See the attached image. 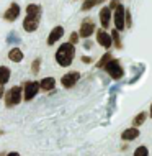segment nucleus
Here are the masks:
<instances>
[{"mask_svg":"<svg viewBox=\"0 0 152 156\" xmlns=\"http://www.w3.org/2000/svg\"><path fill=\"white\" fill-rule=\"evenodd\" d=\"M41 15H43V8L38 3H29L26 7V18L23 20V30L28 33H33L38 30L41 22Z\"/></svg>","mask_w":152,"mask_h":156,"instance_id":"nucleus-1","label":"nucleus"},{"mask_svg":"<svg viewBox=\"0 0 152 156\" xmlns=\"http://www.w3.org/2000/svg\"><path fill=\"white\" fill-rule=\"evenodd\" d=\"M75 58V46L70 43H64L59 46V49L56 51V62L61 67H69L70 64H72Z\"/></svg>","mask_w":152,"mask_h":156,"instance_id":"nucleus-2","label":"nucleus"},{"mask_svg":"<svg viewBox=\"0 0 152 156\" xmlns=\"http://www.w3.org/2000/svg\"><path fill=\"white\" fill-rule=\"evenodd\" d=\"M3 100H5V107H8V108L18 105L23 100V89L20 86H15L12 89H8L5 97H3Z\"/></svg>","mask_w":152,"mask_h":156,"instance_id":"nucleus-3","label":"nucleus"},{"mask_svg":"<svg viewBox=\"0 0 152 156\" xmlns=\"http://www.w3.org/2000/svg\"><path fill=\"white\" fill-rule=\"evenodd\" d=\"M103 69L106 71V74L110 76L111 79H115V81H120L121 77L124 76V69H123V66H121V62L115 59V58H111L106 64L103 66Z\"/></svg>","mask_w":152,"mask_h":156,"instance_id":"nucleus-4","label":"nucleus"},{"mask_svg":"<svg viewBox=\"0 0 152 156\" xmlns=\"http://www.w3.org/2000/svg\"><path fill=\"white\" fill-rule=\"evenodd\" d=\"M38 92H39V82L28 81V82L23 84V99L26 100V102L35 99V97L38 95Z\"/></svg>","mask_w":152,"mask_h":156,"instance_id":"nucleus-5","label":"nucleus"},{"mask_svg":"<svg viewBox=\"0 0 152 156\" xmlns=\"http://www.w3.org/2000/svg\"><path fill=\"white\" fill-rule=\"evenodd\" d=\"M93 31H95V22H93V18H90V16L83 18V22L80 23L79 36H82V38H88V36L93 35Z\"/></svg>","mask_w":152,"mask_h":156,"instance_id":"nucleus-6","label":"nucleus"},{"mask_svg":"<svg viewBox=\"0 0 152 156\" xmlns=\"http://www.w3.org/2000/svg\"><path fill=\"white\" fill-rule=\"evenodd\" d=\"M79 79H80V73H79V71H70V73H67V74L62 76L61 84L66 87V89H72L75 84L79 82Z\"/></svg>","mask_w":152,"mask_h":156,"instance_id":"nucleus-7","label":"nucleus"},{"mask_svg":"<svg viewBox=\"0 0 152 156\" xmlns=\"http://www.w3.org/2000/svg\"><path fill=\"white\" fill-rule=\"evenodd\" d=\"M124 13H126V8L124 5H121V3H118V7L115 8V27H116V30H124L126 28V25H124Z\"/></svg>","mask_w":152,"mask_h":156,"instance_id":"nucleus-8","label":"nucleus"},{"mask_svg":"<svg viewBox=\"0 0 152 156\" xmlns=\"http://www.w3.org/2000/svg\"><path fill=\"white\" fill-rule=\"evenodd\" d=\"M96 43L100 46H103V48H111L113 44V40H111V35H110L108 31H105V28H101V30L96 31Z\"/></svg>","mask_w":152,"mask_h":156,"instance_id":"nucleus-9","label":"nucleus"},{"mask_svg":"<svg viewBox=\"0 0 152 156\" xmlns=\"http://www.w3.org/2000/svg\"><path fill=\"white\" fill-rule=\"evenodd\" d=\"M20 12H22V8H20L18 3H10V7H8L7 12L3 13V18H5L7 22H15L20 16Z\"/></svg>","mask_w":152,"mask_h":156,"instance_id":"nucleus-10","label":"nucleus"},{"mask_svg":"<svg viewBox=\"0 0 152 156\" xmlns=\"http://www.w3.org/2000/svg\"><path fill=\"white\" fill-rule=\"evenodd\" d=\"M110 22H111V8L110 7H103L100 10V23H101V28H106L110 27Z\"/></svg>","mask_w":152,"mask_h":156,"instance_id":"nucleus-11","label":"nucleus"},{"mask_svg":"<svg viewBox=\"0 0 152 156\" xmlns=\"http://www.w3.org/2000/svg\"><path fill=\"white\" fill-rule=\"evenodd\" d=\"M64 36V28L62 27H56V28H52L49 33V36H48V44L49 46H52L56 41H59L61 38Z\"/></svg>","mask_w":152,"mask_h":156,"instance_id":"nucleus-12","label":"nucleus"},{"mask_svg":"<svg viewBox=\"0 0 152 156\" xmlns=\"http://www.w3.org/2000/svg\"><path fill=\"white\" fill-rule=\"evenodd\" d=\"M136 138H139V130H137V126L126 128L124 132L121 133V140H124V141H133V140H136Z\"/></svg>","mask_w":152,"mask_h":156,"instance_id":"nucleus-13","label":"nucleus"},{"mask_svg":"<svg viewBox=\"0 0 152 156\" xmlns=\"http://www.w3.org/2000/svg\"><path fill=\"white\" fill-rule=\"evenodd\" d=\"M54 87H56V79L54 77H44L39 81V90L51 92V90H54Z\"/></svg>","mask_w":152,"mask_h":156,"instance_id":"nucleus-14","label":"nucleus"},{"mask_svg":"<svg viewBox=\"0 0 152 156\" xmlns=\"http://www.w3.org/2000/svg\"><path fill=\"white\" fill-rule=\"evenodd\" d=\"M8 59L13 62H22L23 61V51L20 48H12L8 51Z\"/></svg>","mask_w":152,"mask_h":156,"instance_id":"nucleus-15","label":"nucleus"},{"mask_svg":"<svg viewBox=\"0 0 152 156\" xmlns=\"http://www.w3.org/2000/svg\"><path fill=\"white\" fill-rule=\"evenodd\" d=\"M10 76H12V71L8 69L7 66H0V84H5L10 81Z\"/></svg>","mask_w":152,"mask_h":156,"instance_id":"nucleus-16","label":"nucleus"},{"mask_svg":"<svg viewBox=\"0 0 152 156\" xmlns=\"http://www.w3.org/2000/svg\"><path fill=\"white\" fill-rule=\"evenodd\" d=\"M147 117H149V113H146V112H141V113H137V115L133 119V126H141L142 123H146Z\"/></svg>","mask_w":152,"mask_h":156,"instance_id":"nucleus-17","label":"nucleus"},{"mask_svg":"<svg viewBox=\"0 0 152 156\" xmlns=\"http://www.w3.org/2000/svg\"><path fill=\"white\" fill-rule=\"evenodd\" d=\"M111 40H113V44H115L118 49L123 48V44H121V38H120V30H116V28H115V30L111 31Z\"/></svg>","mask_w":152,"mask_h":156,"instance_id":"nucleus-18","label":"nucleus"},{"mask_svg":"<svg viewBox=\"0 0 152 156\" xmlns=\"http://www.w3.org/2000/svg\"><path fill=\"white\" fill-rule=\"evenodd\" d=\"M101 2H105V0H85V2H83V5H82V10L83 12H88V10H92L95 5L101 3Z\"/></svg>","mask_w":152,"mask_h":156,"instance_id":"nucleus-19","label":"nucleus"},{"mask_svg":"<svg viewBox=\"0 0 152 156\" xmlns=\"http://www.w3.org/2000/svg\"><path fill=\"white\" fill-rule=\"evenodd\" d=\"M111 54H110V53H106V54H103V56H101V59L98 61V62H96V67H98V69H103V66L105 64H106V62L110 61V59H111Z\"/></svg>","mask_w":152,"mask_h":156,"instance_id":"nucleus-20","label":"nucleus"},{"mask_svg":"<svg viewBox=\"0 0 152 156\" xmlns=\"http://www.w3.org/2000/svg\"><path fill=\"white\" fill-rule=\"evenodd\" d=\"M39 67H41V58H36V59L33 61V64H31L33 74H38V73H39Z\"/></svg>","mask_w":152,"mask_h":156,"instance_id":"nucleus-21","label":"nucleus"},{"mask_svg":"<svg viewBox=\"0 0 152 156\" xmlns=\"http://www.w3.org/2000/svg\"><path fill=\"white\" fill-rule=\"evenodd\" d=\"M147 154H149L147 146H139V148H136V151H134V156H147Z\"/></svg>","mask_w":152,"mask_h":156,"instance_id":"nucleus-22","label":"nucleus"},{"mask_svg":"<svg viewBox=\"0 0 152 156\" xmlns=\"http://www.w3.org/2000/svg\"><path fill=\"white\" fill-rule=\"evenodd\" d=\"M124 25H126V28L133 27V18H131V12L129 10H126V13H124Z\"/></svg>","mask_w":152,"mask_h":156,"instance_id":"nucleus-23","label":"nucleus"},{"mask_svg":"<svg viewBox=\"0 0 152 156\" xmlns=\"http://www.w3.org/2000/svg\"><path fill=\"white\" fill-rule=\"evenodd\" d=\"M77 41H79V33H72V35H70V43L75 44Z\"/></svg>","mask_w":152,"mask_h":156,"instance_id":"nucleus-24","label":"nucleus"},{"mask_svg":"<svg viewBox=\"0 0 152 156\" xmlns=\"http://www.w3.org/2000/svg\"><path fill=\"white\" fill-rule=\"evenodd\" d=\"M118 3H120L118 0H111V2H110V8H111V10H115V8L118 7Z\"/></svg>","mask_w":152,"mask_h":156,"instance_id":"nucleus-25","label":"nucleus"},{"mask_svg":"<svg viewBox=\"0 0 152 156\" xmlns=\"http://www.w3.org/2000/svg\"><path fill=\"white\" fill-rule=\"evenodd\" d=\"M82 61L85 62V64H90L92 59H90V56H82Z\"/></svg>","mask_w":152,"mask_h":156,"instance_id":"nucleus-26","label":"nucleus"},{"mask_svg":"<svg viewBox=\"0 0 152 156\" xmlns=\"http://www.w3.org/2000/svg\"><path fill=\"white\" fill-rule=\"evenodd\" d=\"M83 48H85V49H90V48H92V43H90V41H85V43H83Z\"/></svg>","mask_w":152,"mask_h":156,"instance_id":"nucleus-27","label":"nucleus"},{"mask_svg":"<svg viewBox=\"0 0 152 156\" xmlns=\"http://www.w3.org/2000/svg\"><path fill=\"white\" fill-rule=\"evenodd\" d=\"M3 95V84H0V97Z\"/></svg>","mask_w":152,"mask_h":156,"instance_id":"nucleus-28","label":"nucleus"},{"mask_svg":"<svg viewBox=\"0 0 152 156\" xmlns=\"http://www.w3.org/2000/svg\"><path fill=\"white\" fill-rule=\"evenodd\" d=\"M149 117L152 119V104H150V112H149Z\"/></svg>","mask_w":152,"mask_h":156,"instance_id":"nucleus-29","label":"nucleus"}]
</instances>
